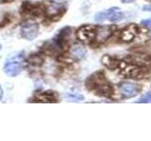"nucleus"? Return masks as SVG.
<instances>
[{
    "label": "nucleus",
    "mask_w": 151,
    "mask_h": 141,
    "mask_svg": "<svg viewBox=\"0 0 151 141\" xmlns=\"http://www.w3.org/2000/svg\"><path fill=\"white\" fill-rule=\"evenodd\" d=\"M86 88L90 90H94L99 96H110L112 92L111 85L108 83L103 73L97 72L89 76L85 82Z\"/></svg>",
    "instance_id": "nucleus-1"
},
{
    "label": "nucleus",
    "mask_w": 151,
    "mask_h": 141,
    "mask_svg": "<svg viewBox=\"0 0 151 141\" xmlns=\"http://www.w3.org/2000/svg\"><path fill=\"white\" fill-rule=\"evenodd\" d=\"M20 32L22 38L25 40L28 41H34L39 34V25L32 20H27L22 24Z\"/></svg>",
    "instance_id": "nucleus-2"
},
{
    "label": "nucleus",
    "mask_w": 151,
    "mask_h": 141,
    "mask_svg": "<svg viewBox=\"0 0 151 141\" xmlns=\"http://www.w3.org/2000/svg\"><path fill=\"white\" fill-rule=\"evenodd\" d=\"M21 13L23 15H30L34 17H40L44 15L45 7L40 4H33L28 1L24 2L21 7Z\"/></svg>",
    "instance_id": "nucleus-3"
},
{
    "label": "nucleus",
    "mask_w": 151,
    "mask_h": 141,
    "mask_svg": "<svg viewBox=\"0 0 151 141\" xmlns=\"http://www.w3.org/2000/svg\"><path fill=\"white\" fill-rule=\"evenodd\" d=\"M96 27L93 26H82L79 27V29L77 32V37L78 40L85 43H90V42L96 40Z\"/></svg>",
    "instance_id": "nucleus-4"
},
{
    "label": "nucleus",
    "mask_w": 151,
    "mask_h": 141,
    "mask_svg": "<svg viewBox=\"0 0 151 141\" xmlns=\"http://www.w3.org/2000/svg\"><path fill=\"white\" fill-rule=\"evenodd\" d=\"M66 9L63 4L58 2H49L45 7V13L48 18H56L63 15Z\"/></svg>",
    "instance_id": "nucleus-5"
},
{
    "label": "nucleus",
    "mask_w": 151,
    "mask_h": 141,
    "mask_svg": "<svg viewBox=\"0 0 151 141\" xmlns=\"http://www.w3.org/2000/svg\"><path fill=\"white\" fill-rule=\"evenodd\" d=\"M22 64L20 61L16 60L15 58H12L11 60H8L5 63L3 70L4 73H6L7 76L9 77H16L22 72Z\"/></svg>",
    "instance_id": "nucleus-6"
},
{
    "label": "nucleus",
    "mask_w": 151,
    "mask_h": 141,
    "mask_svg": "<svg viewBox=\"0 0 151 141\" xmlns=\"http://www.w3.org/2000/svg\"><path fill=\"white\" fill-rule=\"evenodd\" d=\"M120 93L124 98H132L137 95L138 93V87L137 85L129 82L122 83L119 87Z\"/></svg>",
    "instance_id": "nucleus-7"
},
{
    "label": "nucleus",
    "mask_w": 151,
    "mask_h": 141,
    "mask_svg": "<svg viewBox=\"0 0 151 141\" xmlns=\"http://www.w3.org/2000/svg\"><path fill=\"white\" fill-rule=\"evenodd\" d=\"M112 34V29L111 26H96V41L104 42L106 41Z\"/></svg>",
    "instance_id": "nucleus-8"
},
{
    "label": "nucleus",
    "mask_w": 151,
    "mask_h": 141,
    "mask_svg": "<svg viewBox=\"0 0 151 141\" xmlns=\"http://www.w3.org/2000/svg\"><path fill=\"white\" fill-rule=\"evenodd\" d=\"M106 19L111 23L120 22L124 19V13L117 7H111L106 11Z\"/></svg>",
    "instance_id": "nucleus-9"
},
{
    "label": "nucleus",
    "mask_w": 151,
    "mask_h": 141,
    "mask_svg": "<svg viewBox=\"0 0 151 141\" xmlns=\"http://www.w3.org/2000/svg\"><path fill=\"white\" fill-rule=\"evenodd\" d=\"M36 100L40 103H57L58 102V97L57 93L51 90H46L40 92L35 96Z\"/></svg>",
    "instance_id": "nucleus-10"
},
{
    "label": "nucleus",
    "mask_w": 151,
    "mask_h": 141,
    "mask_svg": "<svg viewBox=\"0 0 151 141\" xmlns=\"http://www.w3.org/2000/svg\"><path fill=\"white\" fill-rule=\"evenodd\" d=\"M86 49L82 45H74L71 49V55L76 59H83L86 56Z\"/></svg>",
    "instance_id": "nucleus-11"
},
{
    "label": "nucleus",
    "mask_w": 151,
    "mask_h": 141,
    "mask_svg": "<svg viewBox=\"0 0 151 141\" xmlns=\"http://www.w3.org/2000/svg\"><path fill=\"white\" fill-rule=\"evenodd\" d=\"M102 63L105 65L106 67L110 68V69H115L119 66L120 61L116 59L114 56H111L109 55H106L102 58Z\"/></svg>",
    "instance_id": "nucleus-12"
},
{
    "label": "nucleus",
    "mask_w": 151,
    "mask_h": 141,
    "mask_svg": "<svg viewBox=\"0 0 151 141\" xmlns=\"http://www.w3.org/2000/svg\"><path fill=\"white\" fill-rule=\"evenodd\" d=\"M132 28H133V25L130 26L129 27H127V29H125L121 33V40L127 42L133 40V38L135 37V32L134 30H132Z\"/></svg>",
    "instance_id": "nucleus-13"
},
{
    "label": "nucleus",
    "mask_w": 151,
    "mask_h": 141,
    "mask_svg": "<svg viewBox=\"0 0 151 141\" xmlns=\"http://www.w3.org/2000/svg\"><path fill=\"white\" fill-rule=\"evenodd\" d=\"M136 103H151V92H146L142 96L139 101H137Z\"/></svg>",
    "instance_id": "nucleus-14"
},
{
    "label": "nucleus",
    "mask_w": 151,
    "mask_h": 141,
    "mask_svg": "<svg viewBox=\"0 0 151 141\" xmlns=\"http://www.w3.org/2000/svg\"><path fill=\"white\" fill-rule=\"evenodd\" d=\"M104 20H106V11H100L97 12L96 15H94V21L97 23H101Z\"/></svg>",
    "instance_id": "nucleus-15"
},
{
    "label": "nucleus",
    "mask_w": 151,
    "mask_h": 141,
    "mask_svg": "<svg viewBox=\"0 0 151 141\" xmlns=\"http://www.w3.org/2000/svg\"><path fill=\"white\" fill-rule=\"evenodd\" d=\"M66 97H67L69 101H76V102L82 101L84 99V97L82 95H72V94H67Z\"/></svg>",
    "instance_id": "nucleus-16"
},
{
    "label": "nucleus",
    "mask_w": 151,
    "mask_h": 141,
    "mask_svg": "<svg viewBox=\"0 0 151 141\" xmlns=\"http://www.w3.org/2000/svg\"><path fill=\"white\" fill-rule=\"evenodd\" d=\"M141 25H142V26H144L145 27L151 28V20H148V19H145V20L141 21Z\"/></svg>",
    "instance_id": "nucleus-17"
},
{
    "label": "nucleus",
    "mask_w": 151,
    "mask_h": 141,
    "mask_svg": "<svg viewBox=\"0 0 151 141\" xmlns=\"http://www.w3.org/2000/svg\"><path fill=\"white\" fill-rule=\"evenodd\" d=\"M143 11H151V6H148V5H146V6H144Z\"/></svg>",
    "instance_id": "nucleus-18"
},
{
    "label": "nucleus",
    "mask_w": 151,
    "mask_h": 141,
    "mask_svg": "<svg viewBox=\"0 0 151 141\" xmlns=\"http://www.w3.org/2000/svg\"><path fill=\"white\" fill-rule=\"evenodd\" d=\"M3 95H4V93H3V88H2L1 86H0V101H1L2 99H3Z\"/></svg>",
    "instance_id": "nucleus-19"
},
{
    "label": "nucleus",
    "mask_w": 151,
    "mask_h": 141,
    "mask_svg": "<svg viewBox=\"0 0 151 141\" xmlns=\"http://www.w3.org/2000/svg\"><path fill=\"white\" fill-rule=\"evenodd\" d=\"M11 1H13V0H0V4H3V3H9Z\"/></svg>",
    "instance_id": "nucleus-20"
},
{
    "label": "nucleus",
    "mask_w": 151,
    "mask_h": 141,
    "mask_svg": "<svg viewBox=\"0 0 151 141\" xmlns=\"http://www.w3.org/2000/svg\"><path fill=\"white\" fill-rule=\"evenodd\" d=\"M133 1H134V0H121L122 3H131Z\"/></svg>",
    "instance_id": "nucleus-21"
},
{
    "label": "nucleus",
    "mask_w": 151,
    "mask_h": 141,
    "mask_svg": "<svg viewBox=\"0 0 151 141\" xmlns=\"http://www.w3.org/2000/svg\"><path fill=\"white\" fill-rule=\"evenodd\" d=\"M1 50H2V44L0 43V51H1Z\"/></svg>",
    "instance_id": "nucleus-22"
}]
</instances>
